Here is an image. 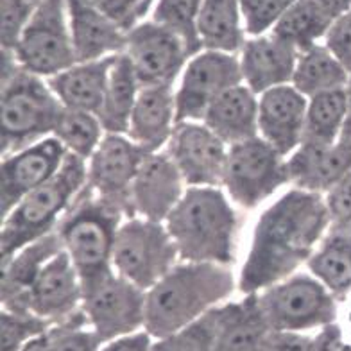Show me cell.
<instances>
[{
  "label": "cell",
  "instance_id": "cell-1",
  "mask_svg": "<svg viewBox=\"0 0 351 351\" xmlns=\"http://www.w3.org/2000/svg\"><path fill=\"white\" fill-rule=\"evenodd\" d=\"M328 230L324 195L300 189L287 192L254 226L239 289L251 296L292 276L301 263L308 262Z\"/></svg>",
  "mask_w": 351,
  "mask_h": 351
},
{
  "label": "cell",
  "instance_id": "cell-2",
  "mask_svg": "<svg viewBox=\"0 0 351 351\" xmlns=\"http://www.w3.org/2000/svg\"><path fill=\"white\" fill-rule=\"evenodd\" d=\"M235 291L226 265L181 262L147 291L143 330L162 339L221 306Z\"/></svg>",
  "mask_w": 351,
  "mask_h": 351
},
{
  "label": "cell",
  "instance_id": "cell-3",
  "mask_svg": "<svg viewBox=\"0 0 351 351\" xmlns=\"http://www.w3.org/2000/svg\"><path fill=\"white\" fill-rule=\"evenodd\" d=\"M165 226L183 262L230 265L235 260L239 217L217 186H189Z\"/></svg>",
  "mask_w": 351,
  "mask_h": 351
},
{
  "label": "cell",
  "instance_id": "cell-4",
  "mask_svg": "<svg viewBox=\"0 0 351 351\" xmlns=\"http://www.w3.org/2000/svg\"><path fill=\"white\" fill-rule=\"evenodd\" d=\"M63 104L49 81L22 69L13 52L2 51L0 142L2 154H13L54 134Z\"/></svg>",
  "mask_w": 351,
  "mask_h": 351
},
{
  "label": "cell",
  "instance_id": "cell-5",
  "mask_svg": "<svg viewBox=\"0 0 351 351\" xmlns=\"http://www.w3.org/2000/svg\"><path fill=\"white\" fill-rule=\"evenodd\" d=\"M125 213L93 194L88 185L79 192L56 231L63 250L77 269L83 291L115 273L113 250Z\"/></svg>",
  "mask_w": 351,
  "mask_h": 351
},
{
  "label": "cell",
  "instance_id": "cell-6",
  "mask_svg": "<svg viewBox=\"0 0 351 351\" xmlns=\"http://www.w3.org/2000/svg\"><path fill=\"white\" fill-rule=\"evenodd\" d=\"M86 183L88 162L69 153L60 172L51 181L25 195L5 217H2L0 260H10L22 247L56 231Z\"/></svg>",
  "mask_w": 351,
  "mask_h": 351
},
{
  "label": "cell",
  "instance_id": "cell-7",
  "mask_svg": "<svg viewBox=\"0 0 351 351\" xmlns=\"http://www.w3.org/2000/svg\"><path fill=\"white\" fill-rule=\"evenodd\" d=\"M256 300L273 332L305 333L337 323L339 300L314 276L292 274Z\"/></svg>",
  "mask_w": 351,
  "mask_h": 351
},
{
  "label": "cell",
  "instance_id": "cell-8",
  "mask_svg": "<svg viewBox=\"0 0 351 351\" xmlns=\"http://www.w3.org/2000/svg\"><path fill=\"white\" fill-rule=\"evenodd\" d=\"M178 247L163 222L133 217L119 228L113 250V269L143 291L156 285L178 265Z\"/></svg>",
  "mask_w": 351,
  "mask_h": 351
},
{
  "label": "cell",
  "instance_id": "cell-9",
  "mask_svg": "<svg viewBox=\"0 0 351 351\" xmlns=\"http://www.w3.org/2000/svg\"><path fill=\"white\" fill-rule=\"evenodd\" d=\"M20 66L49 79L77 63L65 0H42L13 51Z\"/></svg>",
  "mask_w": 351,
  "mask_h": 351
},
{
  "label": "cell",
  "instance_id": "cell-10",
  "mask_svg": "<svg viewBox=\"0 0 351 351\" xmlns=\"http://www.w3.org/2000/svg\"><path fill=\"white\" fill-rule=\"evenodd\" d=\"M289 180L285 156L262 136L230 145L224 189L242 208H256Z\"/></svg>",
  "mask_w": 351,
  "mask_h": 351
},
{
  "label": "cell",
  "instance_id": "cell-11",
  "mask_svg": "<svg viewBox=\"0 0 351 351\" xmlns=\"http://www.w3.org/2000/svg\"><path fill=\"white\" fill-rule=\"evenodd\" d=\"M145 300L147 291L119 273H111L95 285L84 289L83 312L88 326L101 342H108L143 330Z\"/></svg>",
  "mask_w": 351,
  "mask_h": 351
},
{
  "label": "cell",
  "instance_id": "cell-12",
  "mask_svg": "<svg viewBox=\"0 0 351 351\" xmlns=\"http://www.w3.org/2000/svg\"><path fill=\"white\" fill-rule=\"evenodd\" d=\"M244 83L241 58L230 52L201 51L190 58L176 92L178 122H199L215 99Z\"/></svg>",
  "mask_w": 351,
  "mask_h": 351
},
{
  "label": "cell",
  "instance_id": "cell-13",
  "mask_svg": "<svg viewBox=\"0 0 351 351\" xmlns=\"http://www.w3.org/2000/svg\"><path fill=\"white\" fill-rule=\"evenodd\" d=\"M147 154L151 153L134 143L128 134L106 133L88 160V189L119 206L128 219L136 217L131 203V189Z\"/></svg>",
  "mask_w": 351,
  "mask_h": 351
},
{
  "label": "cell",
  "instance_id": "cell-14",
  "mask_svg": "<svg viewBox=\"0 0 351 351\" xmlns=\"http://www.w3.org/2000/svg\"><path fill=\"white\" fill-rule=\"evenodd\" d=\"M2 308L34 314L52 326L77 314L83 308V285L65 250L47 263L22 298L2 305Z\"/></svg>",
  "mask_w": 351,
  "mask_h": 351
},
{
  "label": "cell",
  "instance_id": "cell-15",
  "mask_svg": "<svg viewBox=\"0 0 351 351\" xmlns=\"http://www.w3.org/2000/svg\"><path fill=\"white\" fill-rule=\"evenodd\" d=\"M189 186H222L230 145L199 122H178L165 151Z\"/></svg>",
  "mask_w": 351,
  "mask_h": 351
},
{
  "label": "cell",
  "instance_id": "cell-16",
  "mask_svg": "<svg viewBox=\"0 0 351 351\" xmlns=\"http://www.w3.org/2000/svg\"><path fill=\"white\" fill-rule=\"evenodd\" d=\"M124 54L130 58L140 86H172L190 56L176 34L149 20L128 33Z\"/></svg>",
  "mask_w": 351,
  "mask_h": 351
},
{
  "label": "cell",
  "instance_id": "cell-17",
  "mask_svg": "<svg viewBox=\"0 0 351 351\" xmlns=\"http://www.w3.org/2000/svg\"><path fill=\"white\" fill-rule=\"evenodd\" d=\"M66 149L56 136H49L16 153L4 156L0 169V203L5 217L25 195L51 181L66 158Z\"/></svg>",
  "mask_w": 351,
  "mask_h": 351
},
{
  "label": "cell",
  "instance_id": "cell-18",
  "mask_svg": "<svg viewBox=\"0 0 351 351\" xmlns=\"http://www.w3.org/2000/svg\"><path fill=\"white\" fill-rule=\"evenodd\" d=\"M185 180L167 153H151L143 160L131 189L136 217L165 222L185 195Z\"/></svg>",
  "mask_w": 351,
  "mask_h": 351
},
{
  "label": "cell",
  "instance_id": "cell-19",
  "mask_svg": "<svg viewBox=\"0 0 351 351\" xmlns=\"http://www.w3.org/2000/svg\"><path fill=\"white\" fill-rule=\"evenodd\" d=\"M308 97L292 84L267 90L258 101V136L282 156L292 154L303 142Z\"/></svg>",
  "mask_w": 351,
  "mask_h": 351
},
{
  "label": "cell",
  "instance_id": "cell-20",
  "mask_svg": "<svg viewBox=\"0 0 351 351\" xmlns=\"http://www.w3.org/2000/svg\"><path fill=\"white\" fill-rule=\"evenodd\" d=\"M241 70L245 86L256 95L283 84H292L300 52L273 33L245 40L241 51Z\"/></svg>",
  "mask_w": 351,
  "mask_h": 351
},
{
  "label": "cell",
  "instance_id": "cell-21",
  "mask_svg": "<svg viewBox=\"0 0 351 351\" xmlns=\"http://www.w3.org/2000/svg\"><path fill=\"white\" fill-rule=\"evenodd\" d=\"M287 169L296 189L323 195L351 171V143L303 142L287 160Z\"/></svg>",
  "mask_w": 351,
  "mask_h": 351
},
{
  "label": "cell",
  "instance_id": "cell-22",
  "mask_svg": "<svg viewBox=\"0 0 351 351\" xmlns=\"http://www.w3.org/2000/svg\"><path fill=\"white\" fill-rule=\"evenodd\" d=\"M77 63L125 51L128 33L90 0H65Z\"/></svg>",
  "mask_w": 351,
  "mask_h": 351
},
{
  "label": "cell",
  "instance_id": "cell-23",
  "mask_svg": "<svg viewBox=\"0 0 351 351\" xmlns=\"http://www.w3.org/2000/svg\"><path fill=\"white\" fill-rule=\"evenodd\" d=\"M178 125L172 86H143L133 108L128 136L147 153H160Z\"/></svg>",
  "mask_w": 351,
  "mask_h": 351
},
{
  "label": "cell",
  "instance_id": "cell-24",
  "mask_svg": "<svg viewBox=\"0 0 351 351\" xmlns=\"http://www.w3.org/2000/svg\"><path fill=\"white\" fill-rule=\"evenodd\" d=\"M203 124L228 145L258 136V99L244 83L221 93L204 113Z\"/></svg>",
  "mask_w": 351,
  "mask_h": 351
},
{
  "label": "cell",
  "instance_id": "cell-25",
  "mask_svg": "<svg viewBox=\"0 0 351 351\" xmlns=\"http://www.w3.org/2000/svg\"><path fill=\"white\" fill-rule=\"evenodd\" d=\"M115 56L75 63L74 66L47 79L49 86L65 108L99 115Z\"/></svg>",
  "mask_w": 351,
  "mask_h": 351
},
{
  "label": "cell",
  "instance_id": "cell-26",
  "mask_svg": "<svg viewBox=\"0 0 351 351\" xmlns=\"http://www.w3.org/2000/svg\"><path fill=\"white\" fill-rule=\"evenodd\" d=\"M271 333L273 330L263 319L256 294H251L239 303L224 305L213 351H262Z\"/></svg>",
  "mask_w": 351,
  "mask_h": 351
},
{
  "label": "cell",
  "instance_id": "cell-27",
  "mask_svg": "<svg viewBox=\"0 0 351 351\" xmlns=\"http://www.w3.org/2000/svg\"><path fill=\"white\" fill-rule=\"evenodd\" d=\"M63 251V244L58 231L31 242L13 254L10 260L2 262V278H0V298L2 305L22 298L31 289L38 274L56 254Z\"/></svg>",
  "mask_w": 351,
  "mask_h": 351
},
{
  "label": "cell",
  "instance_id": "cell-28",
  "mask_svg": "<svg viewBox=\"0 0 351 351\" xmlns=\"http://www.w3.org/2000/svg\"><path fill=\"white\" fill-rule=\"evenodd\" d=\"M140 83L130 58L122 52L115 56L108 79L106 93L99 119L104 131L110 134H128L133 108L140 93Z\"/></svg>",
  "mask_w": 351,
  "mask_h": 351
},
{
  "label": "cell",
  "instance_id": "cell-29",
  "mask_svg": "<svg viewBox=\"0 0 351 351\" xmlns=\"http://www.w3.org/2000/svg\"><path fill=\"white\" fill-rule=\"evenodd\" d=\"M199 36L204 51L241 52L245 43L241 0H203L199 11Z\"/></svg>",
  "mask_w": 351,
  "mask_h": 351
},
{
  "label": "cell",
  "instance_id": "cell-30",
  "mask_svg": "<svg viewBox=\"0 0 351 351\" xmlns=\"http://www.w3.org/2000/svg\"><path fill=\"white\" fill-rule=\"evenodd\" d=\"M308 269L339 301L351 296V233L328 230L310 256Z\"/></svg>",
  "mask_w": 351,
  "mask_h": 351
},
{
  "label": "cell",
  "instance_id": "cell-31",
  "mask_svg": "<svg viewBox=\"0 0 351 351\" xmlns=\"http://www.w3.org/2000/svg\"><path fill=\"white\" fill-rule=\"evenodd\" d=\"M350 75L328 47L317 43L300 54L292 86L310 99L317 93L341 90L346 86Z\"/></svg>",
  "mask_w": 351,
  "mask_h": 351
},
{
  "label": "cell",
  "instance_id": "cell-32",
  "mask_svg": "<svg viewBox=\"0 0 351 351\" xmlns=\"http://www.w3.org/2000/svg\"><path fill=\"white\" fill-rule=\"evenodd\" d=\"M330 27H332V22L324 19L321 11L310 0H296L283 13L271 33L283 42L291 43L301 54L317 45L319 40H324Z\"/></svg>",
  "mask_w": 351,
  "mask_h": 351
},
{
  "label": "cell",
  "instance_id": "cell-33",
  "mask_svg": "<svg viewBox=\"0 0 351 351\" xmlns=\"http://www.w3.org/2000/svg\"><path fill=\"white\" fill-rule=\"evenodd\" d=\"M344 119H346L344 88L317 93L314 97H310L303 142L326 143V145L339 142L342 128H344Z\"/></svg>",
  "mask_w": 351,
  "mask_h": 351
},
{
  "label": "cell",
  "instance_id": "cell-34",
  "mask_svg": "<svg viewBox=\"0 0 351 351\" xmlns=\"http://www.w3.org/2000/svg\"><path fill=\"white\" fill-rule=\"evenodd\" d=\"M56 138L63 143L66 153L83 158L88 162L95 149L101 145L102 138L106 136V131L102 128L99 115L83 110H70L63 106L58 124H56Z\"/></svg>",
  "mask_w": 351,
  "mask_h": 351
},
{
  "label": "cell",
  "instance_id": "cell-35",
  "mask_svg": "<svg viewBox=\"0 0 351 351\" xmlns=\"http://www.w3.org/2000/svg\"><path fill=\"white\" fill-rule=\"evenodd\" d=\"M203 0H156L153 22L180 38L190 58L203 49L199 36V11Z\"/></svg>",
  "mask_w": 351,
  "mask_h": 351
},
{
  "label": "cell",
  "instance_id": "cell-36",
  "mask_svg": "<svg viewBox=\"0 0 351 351\" xmlns=\"http://www.w3.org/2000/svg\"><path fill=\"white\" fill-rule=\"evenodd\" d=\"M224 317V305L213 308L206 315L185 328L156 339L151 351H213L219 328Z\"/></svg>",
  "mask_w": 351,
  "mask_h": 351
},
{
  "label": "cell",
  "instance_id": "cell-37",
  "mask_svg": "<svg viewBox=\"0 0 351 351\" xmlns=\"http://www.w3.org/2000/svg\"><path fill=\"white\" fill-rule=\"evenodd\" d=\"M52 328L45 319L27 312H11L2 308L0 315V348L2 351H19L29 341L40 337Z\"/></svg>",
  "mask_w": 351,
  "mask_h": 351
},
{
  "label": "cell",
  "instance_id": "cell-38",
  "mask_svg": "<svg viewBox=\"0 0 351 351\" xmlns=\"http://www.w3.org/2000/svg\"><path fill=\"white\" fill-rule=\"evenodd\" d=\"M52 351H99L101 339L95 335L84 315L83 308L70 319L51 328Z\"/></svg>",
  "mask_w": 351,
  "mask_h": 351
},
{
  "label": "cell",
  "instance_id": "cell-39",
  "mask_svg": "<svg viewBox=\"0 0 351 351\" xmlns=\"http://www.w3.org/2000/svg\"><path fill=\"white\" fill-rule=\"evenodd\" d=\"M296 0H241L242 22L251 38L269 34Z\"/></svg>",
  "mask_w": 351,
  "mask_h": 351
},
{
  "label": "cell",
  "instance_id": "cell-40",
  "mask_svg": "<svg viewBox=\"0 0 351 351\" xmlns=\"http://www.w3.org/2000/svg\"><path fill=\"white\" fill-rule=\"evenodd\" d=\"M36 2L33 0H0V43L2 51L13 52L23 31L33 19Z\"/></svg>",
  "mask_w": 351,
  "mask_h": 351
},
{
  "label": "cell",
  "instance_id": "cell-41",
  "mask_svg": "<svg viewBox=\"0 0 351 351\" xmlns=\"http://www.w3.org/2000/svg\"><path fill=\"white\" fill-rule=\"evenodd\" d=\"M93 5H97L108 19L130 33L138 23H142L143 16L149 13L151 5L156 4L154 0H90Z\"/></svg>",
  "mask_w": 351,
  "mask_h": 351
},
{
  "label": "cell",
  "instance_id": "cell-42",
  "mask_svg": "<svg viewBox=\"0 0 351 351\" xmlns=\"http://www.w3.org/2000/svg\"><path fill=\"white\" fill-rule=\"evenodd\" d=\"M324 203L328 210L330 230L351 233V171L324 194Z\"/></svg>",
  "mask_w": 351,
  "mask_h": 351
},
{
  "label": "cell",
  "instance_id": "cell-43",
  "mask_svg": "<svg viewBox=\"0 0 351 351\" xmlns=\"http://www.w3.org/2000/svg\"><path fill=\"white\" fill-rule=\"evenodd\" d=\"M324 330L321 328L315 335L306 333H283L273 332L269 335L262 351H323Z\"/></svg>",
  "mask_w": 351,
  "mask_h": 351
},
{
  "label": "cell",
  "instance_id": "cell-44",
  "mask_svg": "<svg viewBox=\"0 0 351 351\" xmlns=\"http://www.w3.org/2000/svg\"><path fill=\"white\" fill-rule=\"evenodd\" d=\"M324 45L351 74V10L342 14L337 22H333L324 36Z\"/></svg>",
  "mask_w": 351,
  "mask_h": 351
},
{
  "label": "cell",
  "instance_id": "cell-45",
  "mask_svg": "<svg viewBox=\"0 0 351 351\" xmlns=\"http://www.w3.org/2000/svg\"><path fill=\"white\" fill-rule=\"evenodd\" d=\"M153 350V335L145 330L122 335L113 341L102 342L99 351H151Z\"/></svg>",
  "mask_w": 351,
  "mask_h": 351
},
{
  "label": "cell",
  "instance_id": "cell-46",
  "mask_svg": "<svg viewBox=\"0 0 351 351\" xmlns=\"http://www.w3.org/2000/svg\"><path fill=\"white\" fill-rule=\"evenodd\" d=\"M310 2L321 11L324 19L332 22V25L351 10V0H310Z\"/></svg>",
  "mask_w": 351,
  "mask_h": 351
},
{
  "label": "cell",
  "instance_id": "cell-47",
  "mask_svg": "<svg viewBox=\"0 0 351 351\" xmlns=\"http://www.w3.org/2000/svg\"><path fill=\"white\" fill-rule=\"evenodd\" d=\"M323 351H351V341H348L337 323L324 326Z\"/></svg>",
  "mask_w": 351,
  "mask_h": 351
},
{
  "label": "cell",
  "instance_id": "cell-48",
  "mask_svg": "<svg viewBox=\"0 0 351 351\" xmlns=\"http://www.w3.org/2000/svg\"><path fill=\"white\" fill-rule=\"evenodd\" d=\"M19 351H52V337H51V330L40 337L29 341L25 346L20 348Z\"/></svg>",
  "mask_w": 351,
  "mask_h": 351
},
{
  "label": "cell",
  "instance_id": "cell-49",
  "mask_svg": "<svg viewBox=\"0 0 351 351\" xmlns=\"http://www.w3.org/2000/svg\"><path fill=\"white\" fill-rule=\"evenodd\" d=\"M344 95H346V119H344V128H342L341 140H346L351 143V75L344 86Z\"/></svg>",
  "mask_w": 351,
  "mask_h": 351
},
{
  "label": "cell",
  "instance_id": "cell-50",
  "mask_svg": "<svg viewBox=\"0 0 351 351\" xmlns=\"http://www.w3.org/2000/svg\"><path fill=\"white\" fill-rule=\"evenodd\" d=\"M33 2H36V4H40V2H42V0H33Z\"/></svg>",
  "mask_w": 351,
  "mask_h": 351
}]
</instances>
